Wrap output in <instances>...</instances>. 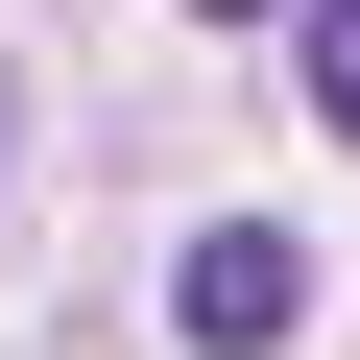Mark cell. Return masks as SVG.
Segmentation results:
<instances>
[{"label": "cell", "mask_w": 360, "mask_h": 360, "mask_svg": "<svg viewBox=\"0 0 360 360\" xmlns=\"http://www.w3.org/2000/svg\"><path fill=\"white\" fill-rule=\"evenodd\" d=\"M168 312H193L217 360H264V336L312 312V240H264V217H240V240H193V288H168Z\"/></svg>", "instance_id": "1"}, {"label": "cell", "mask_w": 360, "mask_h": 360, "mask_svg": "<svg viewBox=\"0 0 360 360\" xmlns=\"http://www.w3.org/2000/svg\"><path fill=\"white\" fill-rule=\"evenodd\" d=\"M312 120L360 144V0H312Z\"/></svg>", "instance_id": "2"}, {"label": "cell", "mask_w": 360, "mask_h": 360, "mask_svg": "<svg viewBox=\"0 0 360 360\" xmlns=\"http://www.w3.org/2000/svg\"><path fill=\"white\" fill-rule=\"evenodd\" d=\"M193 25H264V0H193Z\"/></svg>", "instance_id": "3"}]
</instances>
